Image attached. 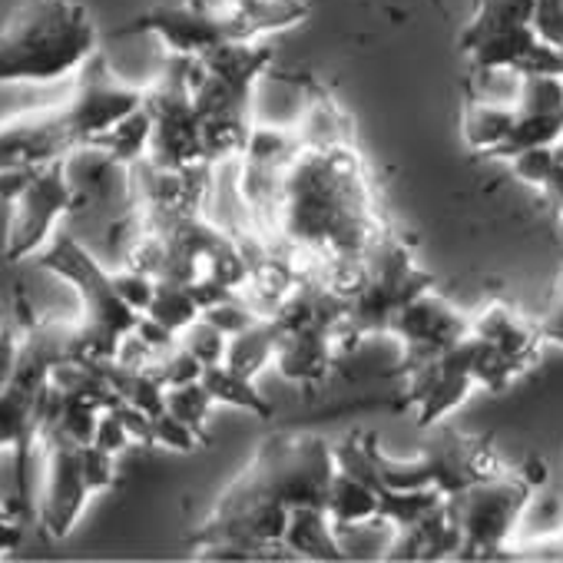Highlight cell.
<instances>
[{"label":"cell","mask_w":563,"mask_h":563,"mask_svg":"<svg viewBox=\"0 0 563 563\" xmlns=\"http://www.w3.org/2000/svg\"><path fill=\"white\" fill-rule=\"evenodd\" d=\"M385 232L362 153L352 143H302L278 176L265 245L309 275L329 262H365Z\"/></svg>","instance_id":"cell-1"},{"label":"cell","mask_w":563,"mask_h":563,"mask_svg":"<svg viewBox=\"0 0 563 563\" xmlns=\"http://www.w3.org/2000/svg\"><path fill=\"white\" fill-rule=\"evenodd\" d=\"M339 461L335 444L316 434H272L258 441L252 461L219 494L209 517L189 537L196 556L262 560L286 553L292 507H325ZM289 556V553H286Z\"/></svg>","instance_id":"cell-2"},{"label":"cell","mask_w":563,"mask_h":563,"mask_svg":"<svg viewBox=\"0 0 563 563\" xmlns=\"http://www.w3.org/2000/svg\"><path fill=\"white\" fill-rule=\"evenodd\" d=\"M100 54V31L80 0H24L0 27V87L77 77Z\"/></svg>","instance_id":"cell-3"},{"label":"cell","mask_w":563,"mask_h":563,"mask_svg":"<svg viewBox=\"0 0 563 563\" xmlns=\"http://www.w3.org/2000/svg\"><path fill=\"white\" fill-rule=\"evenodd\" d=\"M37 265L70 282L74 292L80 296V322L70 325V358H84V362L117 358L120 345L136 329L140 312H133L117 296L110 268H103L100 258L67 229H57V235L37 255Z\"/></svg>","instance_id":"cell-4"},{"label":"cell","mask_w":563,"mask_h":563,"mask_svg":"<svg viewBox=\"0 0 563 563\" xmlns=\"http://www.w3.org/2000/svg\"><path fill=\"white\" fill-rule=\"evenodd\" d=\"M533 0H477L461 37L474 74H563V54L533 31Z\"/></svg>","instance_id":"cell-5"},{"label":"cell","mask_w":563,"mask_h":563,"mask_svg":"<svg viewBox=\"0 0 563 563\" xmlns=\"http://www.w3.org/2000/svg\"><path fill=\"white\" fill-rule=\"evenodd\" d=\"M47 451L44 490H41V527L51 540H67L87 507V500L117 484L113 454L97 444H80L64 434L41 438Z\"/></svg>","instance_id":"cell-6"},{"label":"cell","mask_w":563,"mask_h":563,"mask_svg":"<svg viewBox=\"0 0 563 563\" xmlns=\"http://www.w3.org/2000/svg\"><path fill=\"white\" fill-rule=\"evenodd\" d=\"M530 497V481L504 467L451 494L448 510L461 533L457 556H504L517 540Z\"/></svg>","instance_id":"cell-7"},{"label":"cell","mask_w":563,"mask_h":563,"mask_svg":"<svg viewBox=\"0 0 563 563\" xmlns=\"http://www.w3.org/2000/svg\"><path fill=\"white\" fill-rule=\"evenodd\" d=\"M80 202V189L67 176V159L41 166L27 176L21 192L8 202V239H4V258L24 262L31 255H41L47 242L57 235L60 219L74 212Z\"/></svg>","instance_id":"cell-8"},{"label":"cell","mask_w":563,"mask_h":563,"mask_svg":"<svg viewBox=\"0 0 563 563\" xmlns=\"http://www.w3.org/2000/svg\"><path fill=\"white\" fill-rule=\"evenodd\" d=\"M87 130L70 100L0 120V173H24L87 150Z\"/></svg>","instance_id":"cell-9"},{"label":"cell","mask_w":563,"mask_h":563,"mask_svg":"<svg viewBox=\"0 0 563 563\" xmlns=\"http://www.w3.org/2000/svg\"><path fill=\"white\" fill-rule=\"evenodd\" d=\"M391 335L405 349V368L438 358L471 335V316L454 309L431 286L411 296L391 319Z\"/></svg>","instance_id":"cell-10"},{"label":"cell","mask_w":563,"mask_h":563,"mask_svg":"<svg viewBox=\"0 0 563 563\" xmlns=\"http://www.w3.org/2000/svg\"><path fill=\"white\" fill-rule=\"evenodd\" d=\"M126 31L130 34H153L169 51V57H202L212 47L232 41L222 11L202 4V0L159 4V8L140 14Z\"/></svg>","instance_id":"cell-11"},{"label":"cell","mask_w":563,"mask_h":563,"mask_svg":"<svg viewBox=\"0 0 563 563\" xmlns=\"http://www.w3.org/2000/svg\"><path fill=\"white\" fill-rule=\"evenodd\" d=\"M471 332L510 362H517L520 368H527L537 358V349L543 342L540 322H530L504 302H490L487 309L471 316Z\"/></svg>","instance_id":"cell-12"},{"label":"cell","mask_w":563,"mask_h":563,"mask_svg":"<svg viewBox=\"0 0 563 563\" xmlns=\"http://www.w3.org/2000/svg\"><path fill=\"white\" fill-rule=\"evenodd\" d=\"M219 11L232 41H262L309 18L306 0H222Z\"/></svg>","instance_id":"cell-13"},{"label":"cell","mask_w":563,"mask_h":563,"mask_svg":"<svg viewBox=\"0 0 563 563\" xmlns=\"http://www.w3.org/2000/svg\"><path fill=\"white\" fill-rule=\"evenodd\" d=\"M286 553L306 556V560H345V540L335 530L332 517L319 504L292 507L289 527H286Z\"/></svg>","instance_id":"cell-14"},{"label":"cell","mask_w":563,"mask_h":563,"mask_svg":"<svg viewBox=\"0 0 563 563\" xmlns=\"http://www.w3.org/2000/svg\"><path fill=\"white\" fill-rule=\"evenodd\" d=\"M514 126H517L514 100H497V97H481V93L467 100L464 117H461L464 143L474 153H487V156H500Z\"/></svg>","instance_id":"cell-15"},{"label":"cell","mask_w":563,"mask_h":563,"mask_svg":"<svg viewBox=\"0 0 563 563\" xmlns=\"http://www.w3.org/2000/svg\"><path fill=\"white\" fill-rule=\"evenodd\" d=\"M278 339H282V325L272 316H262V319L249 322L242 332L229 335V349H225V362L222 365H229L232 372H239V375L255 382L258 372L275 365Z\"/></svg>","instance_id":"cell-16"},{"label":"cell","mask_w":563,"mask_h":563,"mask_svg":"<svg viewBox=\"0 0 563 563\" xmlns=\"http://www.w3.org/2000/svg\"><path fill=\"white\" fill-rule=\"evenodd\" d=\"M150 140H153V117L146 110V103L140 110H133L130 117H123L117 126H110L90 150L103 153L113 166H136L140 159L150 156Z\"/></svg>","instance_id":"cell-17"},{"label":"cell","mask_w":563,"mask_h":563,"mask_svg":"<svg viewBox=\"0 0 563 563\" xmlns=\"http://www.w3.org/2000/svg\"><path fill=\"white\" fill-rule=\"evenodd\" d=\"M153 322H159L163 329H169L173 335H179L189 322H196L202 316V306L196 299V292L186 286V282L176 278H156V292L150 309L143 312Z\"/></svg>","instance_id":"cell-18"},{"label":"cell","mask_w":563,"mask_h":563,"mask_svg":"<svg viewBox=\"0 0 563 563\" xmlns=\"http://www.w3.org/2000/svg\"><path fill=\"white\" fill-rule=\"evenodd\" d=\"M202 385L206 391L212 395L216 405H229V408H239V411H252V415H268V401L262 398V391L255 388L252 378L232 372L229 365H206L202 372Z\"/></svg>","instance_id":"cell-19"},{"label":"cell","mask_w":563,"mask_h":563,"mask_svg":"<svg viewBox=\"0 0 563 563\" xmlns=\"http://www.w3.org/2000/svg\"><path fill=\"white\" fill-rule=\"evenodd\" d=\"M212 395L206 391L202 382H189V385H176V388H166V411L176 415L179 421H186L189 428H196L199 434H206V418L212 411Z\"/></svg>","instance_id":"cell-20"},{"label":"cell","mask_w":563,"mask_h":563,"mask_svg":"<svg viewBox=\"0 0 563 563\" xmlns=\"http://www.w3.org/2000/svg\"><path fill=\"white\" fill-rule=\"evenodd\" d=\"M176 339H179V345H183L186 352H192L202 365H219V362H225L229 335H225L219 325H212L206 316H199L196 322H189Z\"/></svg>","instance_id":"cell-21"},{"label":"cell","mask_w":563,"mask_h":563,"mask_svg":"<svg viewBox=\"0 0 563 563\" xmlns=\"http://www.w3.org/2000/svg\"><path fill=\"white\" fill-rule=\"evenodd\" d=\"M510 166H514V173H517L520 183H527V186H533V189H540V192H543V189L550 186V179L560 173V159H556L553 146L523 150V153H517V156L510 159Z\"/></svg>","instance_id":"cell-22"},{"label":"cell","mask_w":563,"mask_h":563,"mask_svg":"<svg viewBox=\"0 0 563 563\" xmlns=\"http://www.w3.org/2000/svg\"><path fill=\"white\" fill-rule=\"evenodd\" d=\"M113 275V289H117V296L133 309V312H146L150 309V302H153V292H156V278L153 275H146V272H140V268H130V265H123V268H117V272H110Z\"/></svg>","instance_id":"cell-23"},{"label":"cell","mask_w":563,"mask_h":563,"mask_svg":"<svg viewBox=\"0 0 563 563\" xmlns=\"http://www.w3.org/2000/svg\"><path fill=\"white\" fill-rule=\"evenodd\" d=\"M202 441H206V434H199L196 428H189L186 421H179L166 408L159 415H153V444L169 448V451H192Z\"/></svg>","instance_id":"cell-24"},{"label":"cell","mask_w":563,"mask_h":563,"mask_svg":"<svg viewBox=\"0 0 563 563\" xmlns=\"http://www.w3.org/2000/svg\"><path fill=\"white\" fill-rule=\"evenodd\" d=\"M533 31L543 44L563 54V0H533Z\"/></svg>","instance_id":"cell-25"},{"label":"cell","mask_w":563,"mask_h":563,"mask_svg":"<svg viewBox=\"0 0 563 563\" xmlns=\"http://www.w3.org/2000/svg\"><path fill=\"white\" fill-rule=\"evenodd\" d=\"M93 444L100 448V451H107V454H120V451H126L130 444H133V438H130V431H126V424H123V418H120V411L110 405V408H103L100 411V421H97V434H93Z\"/></svg>","instance_id":"cell-26"},{"label":"cell","mask_w":563,"mask_h":563,"mask_svg":"<svg viewBox=\"0 0 563 563\" xmlns=\"http://www.w3.org/2000/svg\"><path fill=\"white\" fill-rule=\"evenodd\" d=\"M21 349H24V339L8 329V325H0V388H8L18 375V362H21Z\"/></svg>","instance_id":"cell-27"},{"label":"cell","mask_w":563,"mask_h":563,"mask_svg":"<svg viewBox=\"0 0 563 563\" xmlns=\"http://www.w3.org/2000/svg\"><path fill=\"white\" fill-rule=\"evenodd\" d=\"M21 537H24L21 517H18L8 504H0V556L11 553V550H18Z\"/></svg>","instance_id":"cell-28"},{"label":"cell","mask_w":563,"mask_h":563,"mask_svg":"<svg viewBox=\"0 0 563 563\" xmlns=\"http://www.w3.org/2000/svg\"><path fill=\"white\" fill-rule=\"evenodd\" d=\"M540 335H543V342H553V345L563 349V289L556 292L550 312L540 319Z\"/></svg>","instance_id":"cell-29"},{"label":"cell","mask_w":563,"mask_h":563,"mask_svg":"<svg viewBox=\"0 0 563 563\" xmlns=\"http://www.w3.org/2000/svg\"><path fill=\"white\" fill-rule=\"evenodd\" d=\"M543 192H547V199L556 206V212H560V222H563V166H560V173L550 179V186H547Z\"/></svg>","instance_id":"cell-30"},{"label":"cell","mask_w":563,"mask_h":563,"mask_svg":"<svg viewBox=\"0 0 563 563\" xmlns=\"http://www.w3.org/2000/svg\"><path fill=\"white\" fill-rule=\"evenodd\" d=\"M560 289H563V286H560Z\"/></svg>","instance_id":"cell-31"}]
</instances>
